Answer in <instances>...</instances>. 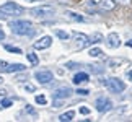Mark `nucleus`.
I'll return each instance as SVG.
<instances>
[{"instance_id":"nucleus-19","label":"nucleus","mask_w":132,"mask_h":122,"mask_svg":"<svg viewBox=\"0 0 132 122\" xmlns=\"http://www.w3.org/2000/svg\"><path fill=\"white\" fill-rule=\"evenodd\" d=\"M55 34H57V38H60V39H69V38H70V34L65 33V31H62V29H57V31H55Z\"/></svg>"},{"instance_id":"nucleus-1","label":"nucleus","mask_w":132,"mask_h":122,"mask_svg":"<svg viewBox=\"0 0 132 122\" xmlns=\"http://www.w3.org/2000/svg\"><path fill=\"white\" fill-rule=\"evenodd\" d=\"M10 28H12V31L15 34H18V36H33V34H34L33 24L29 21H24V20L12 21V23H10Z\"/></svg>"},{"instance_id":"nucleus-26","label":"nucleus","mask_w":132,"mask_h":122,"mask_svg":"<svg viewBox=\"0 0 132 122\" xmlns=\"http://www.w3.org/2000/svg\"><path fill=\"white\" fill-rule=\"evenodd\" d=\"M24 90H26V91H31V93H33V91H36V88H34L33 85H26V86H24Z\"/></svg>"},{"instance_id":"nucleus-28","label":"nucleus","mask_w":132,"mask_h":122,"mask_svg":"<svg viewBox=\"0 0 132 122\" xmlns=\"http://www.w3.org/2000/svg\"><path fill=\"white\" fill-rule=\"evenodd\" d=\"M77 67H78V65L73 64V62H69V64H67V68H77Z\"/></svg>"},{"instance_id":"nucleus-33","label":"nucleus","mask_w":132,"mask_h":122,"mask_svg":"<svg viewBox=\"0 0 132 122\" xmlns=\"http://www.w3.org/2000/svg\"><path fill=\"white\" fill-rule=\"evenodd\" d=\"M26 2H38V0H26Z\"/></svg>"},{"instance_id":"nucleus-14","label":"nucleus","mask_w":132,"mask_h":122,"mask_svg":"<svg viewBox=\"0 0 132 122\" xmlns=\"http://www.w3.org/2000/svg\"><path fill=\"white\" fill-rule=\"evenodd\" d=\"M73 117H75V111H69V112L59 116V120L60 122H69V120H72Z\"/></svg>"},{"instance_id":"nucleus-20","label":"nucleus","mask_w":132,"mask_h":122,"mask_svg":"<svg viewBox=\"0 0 132 122\" xmlns=\"http://www.w3.org/2000/svg\"><path fill=\"white\" fill-rule=\"evenodd\" d=\"M5 49L10 50V52H15V54H21V49H20V47H13V46H5Z\"/></svg>"},{"instance_id":"nucleus-22","label":"nucleus","mask_w":132,"mask_h":122,"mask_svg":"<svg viewBox=\"0 0 132 122\" xmlns=\"http://www.w3.org/2000/svg\"><path fill=\"white\" fill-rule=\"evenodd\" d=\"M0 106H2V108H10V106H12V101H10V99H3L2 103H0Z\"/></svg>"},{"instance_id":"nucleus-13","label":"nucleus","mask_w":132,"mask_h":122,"mask_svg":"<svg viewBox=\"0 0 132 122\" xmlns=\"http://www.w3.org/2000/svg\"><path fill=\"white\" fill-rule=\"evenodd\" d=\"M65 16H67L69 20H72V21H78V23H82L85 21V16H82V15H78V13H75V12H65Z\"/></svg>"},{"instance_id":"nucleus-6","label":"nucleus","mask_w":132,"mask_h":122,"mask_svg":"<svg viewBox=\"0 0 132 122\" xmlns=\"http://www.w3.org/2000/svg\"><path fill=\"white\" fill-rule=\"evenodd\" d=\"M36 80L41 85H49L51 81L54 80V75H52V72H49V70H41V72L36 73Z\"/></svg>"},{"instance_id":"nucleus-12","label":"nucleus","mask_w":132,"mask_h":122,"mask_svg":"<svg viewBox=\"0 0 132 122\" xmlns=\"http://www.w3.org/2000/svg\"><path fill=\"white\" fill-rule=\"evenodd\" d=\"M90 77H88V73H85V72H78V73H75L73 75V78L72 81L75 85H80V83H85V81H88Z\"/></svg>"},{"instance_id":"nucleus-34","label":"nucleus","mask_w":132,"mask_h":122,"mask_svg":"<svg viewBox=\"0 0 132 122\" xmlns=\"http://www.w3.org/2000/svg\"><path fill=\"white\" fill-rule=\"evenodd\" d=\"M0 83H2V78H0Z\"/></svg>"},{"instance_id":"nucleus-16","label":"nucleus","mask_w":132,"mask_h":122,"mask_svg":"<svg viewBox=\"0 0 132 122\" xmlns=\"http://www.w3.org/2000/svg\"><path fill=\"white\" fill-rule=\"evenodd\" d=\"M101 41H103V36H101L100 33H95L93 36L90 38V42H91V44H93V42H96V44H98V42H101Z\"/></svg>"},{"instance_id":"nucleus-27","label":"nucleus","mask_w":132,"mask_h":122,"mask_svg":"<svg viewBox=\"0 0 132 122\" xmlns=\"http://www.w3.org/2000/svg\"><path fill=\"white\" fill-rule=\"evenodd\" d=\"M114 2H118V3H122V5H129V3H130V0H114Z\"/></svg>"},{"instance_id":"nucleus-17","label":"nucleus","mask_w":132,"mask_h":122,"mask_svg":"<svg viewBox=\"0 0 132 122\" xmlns=\"http://www.w3.org/2000/svg\"><path fill=\"white\" fill-rule=\"evenodd\" d=\"M28 60L31 62V65H38V62H39V59L36 57V54H34V52H29L28 54Z\"/></svg>"},{"instance_id":"nucleus-3","label":"nucleus","mask_w":132,"mask_h":122,"mask_svg":"<svg viewBox=\"0 0 132 122\" xmlns=\"http://www.w3.org/2000/svg\"><path fill=\"white\" fill-rule=\"evenodd\" d=\"M104 83H106V86L109 88L111 93H122L124 88H126V85H124L119 78H108Z\"/></svg>"},{"instance_id":"nucleus-5","label":"nucleus","mask_w":132,"mask_h":122,"mask_svg":"<svg viewBox=\"0 0 132 122\" xmlns=\"http://www.w3.org/2000/svg\"><path fill=\"white\" fill-rule=\"evenodd\" d=\"M0 70L3 73H15V72H23L24 65L23 64H8V62H0Z\"/></svg>"},{"instance_id":"nucleus-9","label":"nucleus","mask_w":132,"mask_h":122,"mask_svg":"<svg viewBox=\"0 0 132 122\" xmlns=\"http://www.w3.org/2000/svg\"><path fill=\"white\" fill-rule=\"evenodd\" d=\"M51 44H52V38H51V36H44L39 41H36V42L33 44V47L38 49V50H43V49H47Z\"/></svg>"},{"instance_id":"nucleus-32","label":"nucleus","mask_w":132,"mask_h":122,"mask_svg":"<svg viewBox=\"0 0 132 122\" xmlns=\"http://www.w3.org/2000/svg\"><path fill=\"white\" fill-rule=\"evenodd\" d=\"M127 46H129V47H132V39H130V41H127Z\"/></svg>"},{"instance_id":"nucleus-30","label":"nucleus","mask_w":132,"mask_h":122,"mask_svg":"<svg viewBox=\"0 0 132 122\" xmlns=\"http://www.w3.org/2000/svg\"><path fill=\"white\" fill-rule=\"evenodd\" d=\"M2 39H5V33L2 31V29H0V41H2Z\"/></svg>"},{"instance_id":"nucleus-15","label":"nucleus","mask_w":132,"mask_h":122,"mask_svg":"<svg viewBox=\"0 0 132 122\" xmlns=\"http://www.w3.org/2000/svg\"><path fill=\"white\" fill-rule=\"evenodd\" d=\"M100 5H101V8H104V10H113L114 8V0H101Z\"/></svg>"},{"instance_id":"nucleus-2","label":"nucleus","mask_w":132,"mask_h":122,"mask_svg":"<svg viewBox=\"0 0 132 122\" xmlns=\"http://www.w3.org/2000/svg\"><path fill=\"white\" fill-rule=\"evenodd\" d=\"M0 13L7 15V16H15V15H21L23 13V8L16 5L15 2H7L5 5L0 7Z\"/></svg>"},{"instance_id":"nucleus-4","label":"nucleus","mask_w":132,"mask_h":122,"mask_svg":"<svg viewBox=\"0 0 132 122\" xmlns=\"http://www.w3.org/2000/svg\"><path fill=\"white\" fill-rule=\"evenodd\" d=\"M31 15L36 18H44V16H52L54 15V8L49 5H43V7H36L31 10Z\"/></svg>"},{"instance_id":"nucleus-25","label":"nucleus","mask_w":132,"mask_h":122,"mask_svg":"<svg viewBox=\"0 0 132 122\" xmlns=\"http://www.w3.org/2000/svg\"><path fill=\"white\" fill-rule=\"evenodd\" d=\"M90 67H91V70H93L95 73H101V72H103V68H98L96 65H90Z\"/></svg>"},{"instance_id":"nucleus-24","label":"nucleus","mask_w":132,"mask_h":122,"mask_svg":"<svg viewBox=\"0 0 132 122\" xmlns=\"http://www.w3.org/2000/svg\"><path fill=\"white\" fill-rule=\"evenodd\" d=\"M78 111H80V114H85V116L90 114V109H88V108H85V106H82V108H80Z\"/></svg>"},{"instance_id":"nucleus-29","label":"nucleus","mask_w":132,"mask_h":122,"mask_svg":"<svg viewBox=\"0 0 132 122\" xmlns=\"http://www.w3.org/2000/svg\"><path fill=\"white\" fill-rule=\"evenodd\" d=\"M126 77H127V80L132 81V70H127V73H126Z\"/></svg>"},{"instance_id":"nucleus-7","label":"nucleus","mask_w":132,"mask_h":122,"mask_svg":"<svg viewBox=\"0 0 132 122\" xmlns=\"http://www.w3.org/2000/svg\"><path fill=\"white\" fill-rule=\"evenodd\" d=\"M95 104H96V109H98L100 112H106V111H109L111 108H113V103H111L108 98H104V96L98 98Z\"/></svg>"},{"instance_id":"nucleus-18","label":"nucleus","mask_w":132,"mask_h":122,"mask_svg":"<svg viewBox=\"0 0 132 122\" xmlns=\"http://www.w3.org/2000/svg\"><path fill=\"white\" fill-rule=\"evenodd\" d=\"M90 55H91V57H101V55H103V52H101V49L93 47V49L90 50Z\"/></svg>"},{"instance_id":"nucleus-21","label":"nucleus","mask_w":132,"mask_h":122,"mask_svg":"<svg viewBox=\"0 0 132 122\" xmlns=\"http://www.w3.org/2000/svg\"><path fill=\"white\" fill-rule=\"evenodd\" d=\"M36 103L38 104H46V103H47V99H46V96L39 94V96H36Z\"/></svg>"},{"instance_id":"nucleus-23","label":"nucleus","mask_w":132,"mask_h":122,"mask_svg":"<svg viewBox=\"0 0 132 122\" xmlns=\"http://www.w3.org/2000/svg\"><path fill=\"white\" fill-rule=\"evenodd\" d=\"M75 93L80 94V96H87V94H90V91H88V90H77Z\"/></svg>"},{"instance_id":"nucleus-31","label":"nucleus","mask_w":132,"mask_h":122,"mask_svg":"<svg viewBox=\"0 0 132 122\" xmlns=\"http://www.w3.org/2000/svg\"><path fill=\"white\" fill-rule=\"evenodd\" d=\"M0 94H2V96H5V94H7V91H5V90H0Z\"/></svg>"},{"instance_id":"nucleus-8","label":"nucleus","mask_w":132,"mask_h":122,"mask_svg":"<svg viewBox=\"0 0 132 122\" xmlns=\"http://www.w3.org/2000/svg\"><path fill=\"white\" fill-rule=\"evenodd\" d=\"M88 44H91L88 36H85V34H82V33L75 34V49H83V47H87Z\"/></svg>"},{"instance_id":"nucleus-10","label":"nucleus","mask_w":132,"mask_h":122,"mask_svg":"<svg viewBox=\"0 0 132 122\" xmlns=\"http://www.w3.org/2000/svg\"><path fill=\"white\" fill-rule=\"evenodd\" d=\"M106 44H108V47H111V49H116V47H119V46H121L119 36H118L116 33H111L109 36H108V39H106Z\"/></svg>"},{"instance_id":"nucleus-11","label":"nucleus","mask_w":132,"mask_h":122,"mask_svg":"<svg viewBox=\"0 0 132 122\" xmlns=\"http://www.w3.org/2000/svg\"><path fill=\"white\" fill-rule=\"evenodd\" d=\"M72 94V90L70 88H57L54 91V98H59V99H65V98H69V96Z\"/></svg>"}]
</instances>
